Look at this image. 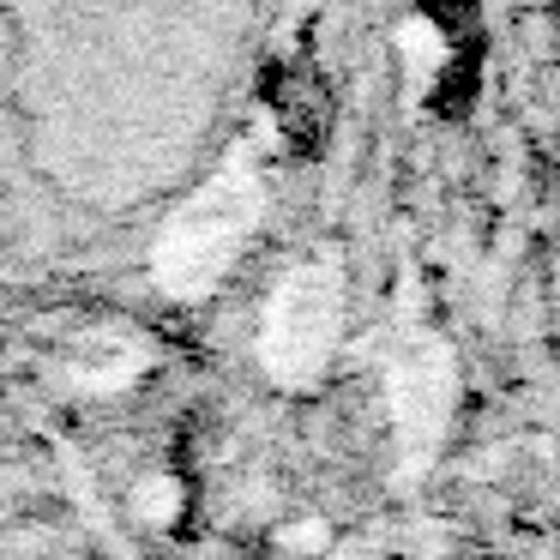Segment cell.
Masks as SVG:
<instances>
[{"label":"cell","instance_id":"obj_3","mask_svg":"<svg viewBox=\"0 0 560 560\" xmlns=\"http://www.w3.org/2000/svg\"><path fill=\"white\" fill-rule=\"evenodd\" d=\"M392 416H398L404 464L422 470L440 452V434L452 422V355L428 331H410L398 343V362H392Z\"/></svg>","mask_w":560,"mask_h":560},{"label":"cell","instance_id":"obj_2","mask_svg":"<svg viewBox=\"0 0 560 560\" xmlns=\"http://www.w3.org/2000/svg\"><path fill=\"white\" fill-rule=\"evenodd\" d=\"M338 319H343L338 266H295L278 283V295H271L266 338H259V355H266L271 380H283V386L314 380L326 368L331 343H338Z\"/></svg>","mask_w":560,"mask_h":560},{"label":"cell","instance_id":"obj_1","mask_svg":"<svg viewBox=\"0 0 560 560\" xmlns=\"http://www.w3.org/2000/svg\"><path fill=\"white\" fill-rule=\"evenodd\" d=\"M254 223H259V175L247 158H230L170 218V230L158 242V283L170 295H206L230 271V259L247 247Z\"/></svg>","mask_w":560,"mask_h":560}]
</instances>
